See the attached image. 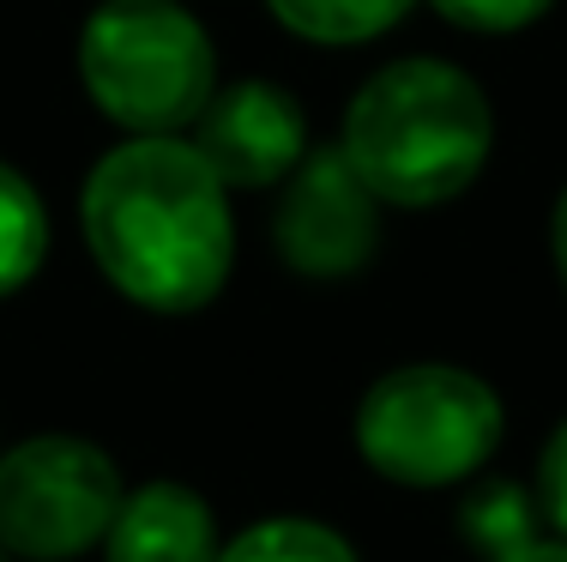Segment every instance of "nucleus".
<instances>
[{
	"mask_svg": "<svg viewBox=\"0 0 567 562\" xmlns=\"http://www.w3.org/2000/svg\"><path fill=\"white\" fill-rule=\"evenodd\" d=\"M85 248L127 303L194 315L236 266V218L218 170L175 133H133L103 152L79 194Z\"/></svg>",
	"mask_w": 567,
	"mask_h": 562,
	"instance_id": "1",
	"label": "nucleus"
},
{
	"mask_svg": "<svg viewBox=\"0 0 567 562\" xmlns=\"http://www.w3.org/2000/svg\"><path fill=\"white\" fill-rule=\"evenodd\" d=\"M489 145L495 115L483 85L435 55H404L369 73L339 133V152L369 182V194L404 212L465 194L489 164Z\"/></svg>",
	"mask_w": 567,
	"mask_h": 562,
	"instance_id": "2",
	"label": "nucleus"
},
{
	"mask_svg": "<svg viewBox=\"0 0 567 562\" xmlns=\"http://www.w3.org/2000/svg\"><path fill=\"white\" fill-rule=\"evenodd\" d=\"M79 79L115 127L182 133L218 91V55L175 0H103L79 31Z\"/></svg>",
	"mask_w": 567,
	"mask_h": 562,
	"instance_id": "3",
	"label": "nucleus"
},
{
	"mask_svg": "<svg viewBox=\"0 0 567 562\" xmlns=\"http://www.w3.org/2000/svg\"><path fill=\"white\" fill-rule=\"evenodd\" d=\"M502 399L458 364L386 369L357 406V453L369 472L404 490H447L502 448Z\"/></svg>",
	"mask_w": 567,
	"mask_h": 562,
	"instance_id": "4",
	"label": "nucleus"
},
{
	"mask_svg": "<svg viewBox=\"0 0 567 562\" xmlns=\"http://www.w3.org/2000/svg\"><path fill=\"white\" fill-rule=\"evenodd\" d=\"M115 460L85 436H31L0 453V544L12 562H73L121 508Z\"/></svg>",
	"mask_w": 567,
	"mask_h": 562,
	"instance_id": "5",
	"label": "nucleus"
},
{
	"mask_svg": "<svg viewBox=\"0 0 567 562\" xmlns=\"http://www.w3.org/2000/svg\"><path fill=\"white\" fill-rule=\"evenodd\" d=\"M272 236L302 278H350L381 248V200L369 194V182L350 170L339 145H327L284 176Z\"/></svg>",
	"mask_w": 567,
	"mask_h": 562,
	"instance_id": "6",
	"label": "nucleus"
},
{
	"mask_svg": "<svg viewBox=\"0 0 567 562\" xmlns=\"http://www.w3.org/2000/svg\"><path fill=\"white\" fill-rule=\"evenodd\" d=\"M194 152L218 170L224 187H278L308 157V122L284 85L236 79L194 115Z\"/></svg>",
	"mask_w": 567,
	"mask_h": 562,
	"instance_id": "7",
	"label": "nucleus"
},
{
	"mask_svg": "<svg viewBox=\"0 0 567 562\" xmlns=\"http://www.w3.org/2000/svg\"><path fill=\"white\" fill-rule=\"evenodd\" d=\"M103 562H218V527L206 497L175 478L127 490L103 532Z\"/></svg>",
	"mask_w": 567,
	"mask_h": 562,
	"instance_id": "8",
	"label": "nucleus"
},
{
	"mask_svg": "<svg viewBox=\"0 0 567 562\" xmlns=\"http://www.w3.org/2000/svg\"><path fill=\"white\" fill-rule=\"evenodd\" d=\"M49 254V212L37 200V187L12 164H0V297L24 290L43 273Z\"/></svg>",
	"mask_w": 567,
	"mask_h": 562,
	"instance_id": "9",
	"label": "nucleus"
},
{
	"mask_svg": "<svg viewBox=\"0 0 567 562\" xmlns=\"http://www.w3.org/2000/svg\"><path fill=\"white\" fill-rule=\"evenodd\" d=\"M284 31L308 37V43H369V37L393 31L416 0H266Z\"/></svg>",
	"mask_w": 567,
	"mask_h": 562,
	"instance_id": "10",
	"label": "nucleus"
},
{
	"mask_svg": "<svg viewBox=\"0 0 567 562\" xmlns=\"http://www.w3.org/2000/svg\"><path fill=\"white\" fill-rule=\"evenodd\" d=\"M218 562H357L344 532L320 527V520H254L248 532H236L229 544H218Z\"/></svg>",
	"mask_w": 567,
	"mask_h": 562,
	"instance_id": "11",
	"label": "nucleus"
},
{
	"mask_svg": "<svg viewBox=\"0 0 567 562\" xmlns=\"http://www.w3.org/2000/svg\"><path fill=\"white\" fill-rule=\"evenodd\" d=\"M465 539H477L489 556H507L532 539V508L513 484H483L477 502L465 508Z\"/></svg>",
	"mask_w": 567,
	"mask_h": 562,
	"instance_id": "12",
	"label": "nucleus"
},
{
	"mask_svg": "<svg viewBox=\"0 0 567 562\" xmlns=\"http://www.w3.org/2000/svg\"><path fill=\"white\" fill-rule=\"evenodd\" d=\"M447 24L458 31H483V37H507V31H525L537 24L556 0H429Z\"/></svg>",
	"mask_w": 567,
	"mask_h": 562,
	"instance_id": "13",
	"label": "nucleus"
},
{
	"mask_svg": "<svg viewBox=\"0 0 567 562\" xmlns=\"http://www.w3.org/2000/svg\"><path fill=\"white\" fill-rule=\"evenodd\" d=\"M537 508L556 527V539H567V418L556 423V436L544 441V460H537Z\"/></svg>",
	"mask_w": 567,
	"mask_h": 562,
	"instance_id": "14",
	"label": "nucleus"
},
{
	"mask_svg": "<svg viewBox=\"0 0 567 562\" xmlns=\"http://www.w3.org/2000/svg\"><path fill=\"white\" fill-rule=\"evenodd\" d=\"M489 562H567V539H525L519 551L489 556Z\"/></svg>",
	"mask_w": 567,
	"mask_h": 562,
	"instance_id": "15",
	"label": "nucleus"
},
{
	"mask_svg": "<svg viewBox=\"0 0 567 562\" xmlns=\"http://www.w3.org/2000/svg\"><path fill=\"white\" fill-rule=\"evenodd\" d=\"M549 248H556V273H561V290H567V187L556 200V218H549Z\"/></svg>",
	"mask_w": 567,
	"mask_h": 562,
	"instance_id": "16",
	"label": "nucleus"
},
{
	"mask_svg": "<svg viewBox=\"0 0 567 562\" xmlns=\"http://www.w3.org/2000/svg\"><path fill=\"white\" fill-rule=\"evenodd\" d=\"M0 562H12V556H7V544H0Z\"/></svg>",
	"mask_w": 567,
	"mask_h": 562,
	"instance_id": "17",
	"label": "nucleus"
}]
</instances>
